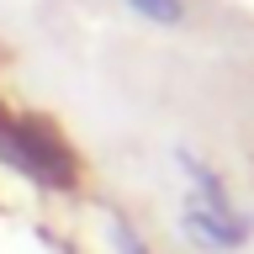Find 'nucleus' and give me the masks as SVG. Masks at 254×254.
Wrapping results in <instances>:
<instances>
[{
	"label": "nucleus",
	"mask_w": 254,
	"mask_h": 254,
	"mask_svg": "<svg viewBox=\"0 0 254 254\" xmlns=\"http://www.w3.org/2000/svg\"><path fill=\"white\" fill-rule=\"evenodd\" d=\"M0 159L32 186L48 190H74L79 186V159L64 143V132L37 111H0Z\"/></svg>",
	"instance_id": "obj_1"
},
{
	"label": "nucleus",
	"mask_w": 254,
	"mask_h": 254,
	"mask_svg": "<svg viewBox=\"0 0 254 254\" xmlns=\"http://www.w3.org/2000/svg\"><path fill=\"white\" fill-rule=\"evenodd\" d=\"M186 233L201 244V249H238L249 238V222L238 217L233 206H206L201 196H190L186 206Z\"/></svg>",
	"instance_id": "obj_2"
},
{
	"label": "nucleus",
	"mask_w": 254,
	"mask_h": 254,
	"mask_svg": "<svg viewBox=\"0 0 254 254\" xmlns=\"http://www.w3.org/2000/svg\"><path fill=\"white\" fill-rule=\"evenodd\" d=\"M138 16H148L154 27H180L186 21V0H127Z\"/></svg>",
	"instance_id": "obj_3"
},
{
	"label": "nucleus",
	"mask_w": 254,
	"mask_h": 254,
	"mask_svg": "<svg viewBox=\"0 0 254 254\" xmlns=\"http://www.w3.org/2000/svg\"><path fill=\"white\" fill-rule=\"evenodd\" d=\"M132 254H143V249H132Z\"/></svg>",
	"instance_id": "obj_4"
}]
</instances>
